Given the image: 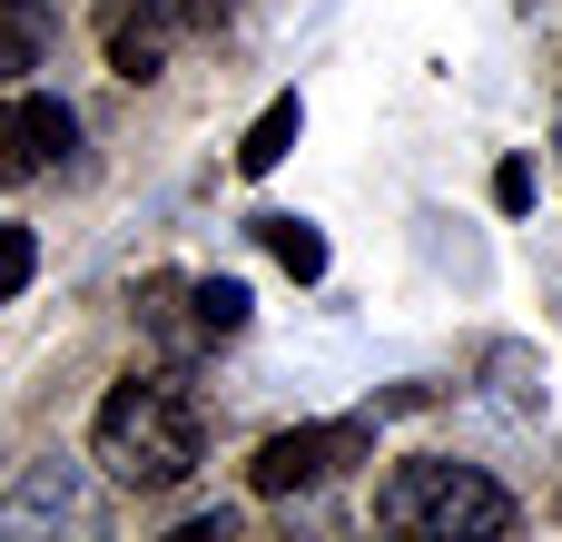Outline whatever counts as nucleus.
<instances>
[{
    "label": "nucleus",
    "mask_w": 562,
    "mask_h": 542,
    "mask_svg": "<svg viewBox=\"0 0 562 542\" xmlns=\"http://www.w3.org/2000/svg\"><path fill=\"white\" fill-rule=\"evenodd\" d=\"M69 148H79V118H69V99H40V89H10V99H0V188H20V178H49Z\"/></svg>",
    "instance_id": "obj_4"
},
{
    "label": "nucleus",
    "mask_w": 562,
    "mask_h": 542,
    "mask_svg": "<svg viewBox=\"0 0 562 542\" xmlns=\"http://www.w3.org/2000/svg\"><path fill=\"white\" fill-rule=\"evenodd\" d=\"M168 39H178V0H109L99 10V49H109L119 79H158Z\"/></svg>",
    "instance_id": "obj_5"
},
{
    "label": "nucleus",
    "mask_w": 562,
    "mask_h": 542,
    "mask_svg": "<svg viewBox=\"0 0 562 542\" xmlns=\"http://www.w3.org/2000/svg\"><path fill=\"white\" fill-rule=\"evenodd\" d=\"M198 444H207V425H198V405H188L168 375H128V385L99 405V425H89V454H99L109 484H128V494L188 484V474H198Z\"/></svg>",
    "instance_id": "obj_1"
},
{
    "label": "nucleus",
    "mask_w": 562,
    "mask_h": 542,
    "mask_svg": "<svg viewBox=\"0 0 562 542\" xmlns=\"http://www.w3.org/2000/svg\"><path fill=\"white\" fill-rule=\"evenodd\" d=\"M30 267H40V247H30V227H0V306L30 286Z\"/></svg>",
    "instance_id": "obj_13"
},
{
    "label": "nucleus",
    "mask_w": 562,
    "mask_h": 542,
    "mask_svg": "<svg viewBox=\"0 0 562 542\" xmlns=\"http://www.w3.org/2000/svg\"><path fill=\"white\" fill-rule=\"evenodd\" d=\"M49 59V0H0V89H20Z\"/></svg>",
    "instance_id": "obj_8"
},
{
    "label": "nucleus",
    "mask_w": 562,
    "mask_h": 542,
    "mask_svg": "<svg viewBox=\"0 0 562 542\" xmlns=\"http://www.w3.org/2000/svg\"><path fill=\"white\" fill-rule=\"evenodd\" d=\"M79 513V474L69 464H40L10 504H0V533H40V523H69Z\"/></svg>",
    "instance_id": "obj_7"
},
{
    "label": "nucleus",
    "mask_w": 562,
    "mask_h": 542,
    "mask_svg": "<svg viewBox=\"0 0 562 542\" xmlns=\"http://www.w3.org/2000/svg\"><path fill=\"white\" fill-rule=\"evenodd\" d=\"M227 10H237V0H178V20H188V30H217Z\"/></svg>",
    "instance_id": "obj_15"
},
{
    "label": "nucleus",
    "mask_w": 562,
    "mask_h": 542,
    "mask_svg": "<svg viewBox=\"0 0 562 542\" xmlns=\"http://www.w3.org/2000/svg\"><path fill=\"white\" fill-rule=\"evenodd\" d=\"M257 237H267V257H277L296 286H316V276H326V237H316L306 217H257Z\"/></svg>",
    "instance_id": "obj_10"
},
{
    "label": "nucleus",
    "mask_w": 562,
    "mask_h": 542,
    "mask_svg": "<svg viewBox=\"0 0 562 542\" xmlns=\"http://www.w3.org/2000/svg\"><path fill=\"white\" fill-rule=\"evenodd\" d=\"M494 375H504V405H514V415H543V355L494 346Z\"/></svg>",
    "instance_id": "obj_11"
},
{
    "label": "nucleus",
    "mask_w": 562,
    "mask_h": 542,
    "mask_svg": "<svg viewBox=\"0 0 562 542\" xmlns=\"http://www.w3.org/2000/svg\"><path fill=\"white\" fill-rule=\"evenodd\" d=\"M138 326H148L168 355L217 346V336H207V316H198V276H148V286H138Z\"/></svg>",
    "instance_id": "obj_6"
},
{
    "label": "nucleus",
    "mask_w": 562,
    "mask_h": 542,
    "mask_svg": "<svg viewBox=\"0 0 562 542\" xmlns=\"http://www.w3.org/2000/svg\"><path fill=\"white\" fill-rule=\"evenodd\" d=\"M375 513L395 523V533H445V542H494L514 533V494L494 484V474H474V464H395L385 474V494H375Z\"/></svg>",
    "instance_id": "obj_2"
},
{
    "label": "nucleus",
    "mask_w": 562,
    "mask_h": 542,
    "mask_svg": "<svg viewBox=\"0 0 562 542\" xmlns=\"http://www.w3.org/2000/svg\"><path fill=\"white\" fill-rule=\"evenodd\" d=\"M198 316H207V336H237L247 326V286L237 276H198Z\"/></svg>",
    "instance_id": "obj_12"
},
{
    "label": "nucleus",
    "mask_w": 562,
    "mask_h": 542,
    "mask_svg": "<svg viewBox=\"0 0 562 542\" xmlns=\"http://www.w3.org/2000/svg\"><path fill=\"white\" fill-rule=\"evenodd\" d=\"M533 188H543V178H533V158H504V168H494V207H504V217H524V207H533Z\"/></svg>",
    "instance_id": "obj_14"
},
{
    "label": "nucleus",
    "mask_w": 562,
    "mask_h": 542,
    "mask_svg": "<svg viewBox=\"0 0 562 542\" xmlns=\"http://www.w3.org/2000/svg\"><path fill=\"white\" fill-rule=\"evenodd\" d=\"M296 128H306V99H296V89H286V99H267V109H257V128L237 138V168H247V178H267V168H286V148H296Z\"/></svg>",
    "instance_id": "obj_9"
},
{
    "label": "nucleus",
    "mask_w": 562,
    "mask_h": 542,
    "mask_svg": "<svg viewBox=\"0 0 562 542\" xmlns=\"http://www.w3.org/2000/svg\"><path fill=\"white\" fill-rule=\"evenodd\" d=\"M366 454H375V425H366V415H336V425L267 434L257 464H247V484H257V494H316V484H336V474L366 464Z\"/></svg>",
    "instance_id": "obj_3"
}]
</instances>
